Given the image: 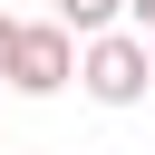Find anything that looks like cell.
I'll list each match as a JSON object with an SVG mask.
<instances>
[{
  "label": "cell",
  "mask_w": 155,
  "mask_h": 155,
  "mask_svg": "<svg viewBox=\"0 0 155 155\" xmlns=\"http://www.w3.org/2000/svg\"><path fill=\"white\" fill-rule=\"evenodd\" d=\"M10 39H19V19H10V10H0V68H10Z\"/></svg>",
  "instance_id": "5b68a950"
},
{
  "label": "cell",
  "mask_w": 155,
  "mask_h": 155,
  "mask_svg": "<svg viewBox=\"0 0 155 155\" xmlns=\"http://www.w3.org/2000/svg\"><path fill=\"white\" fill-rule=\"evenodd\" d=\"M68 68H78V39H68L58 19H19V39H10V68H0V78H10L19 97H58V87H68Z\"/></svg>",
  "instance_id": "7a4b0ae2"
},
{
  "label": "cell",
  "mask_w": 155,
  "mask_h": 155,
  "mask_svg": "<svg viewBox=\"0 0 155 155\" xmlns=\"http://www.w3.org/2000/svg\"><path fill=\"white\" fill-rule=\"evenodd\" d=\"M58 29L87 39V29H116V0H58Z\"/></svg>",
  "instance_id": "3957f363"
},
{
  "label": "cell",
  "mask_w": 155,
  "mask_h": 155,
  "mask_svg": "<svg viewBox=\"0 0 155 155\" xmlns=\"http://www.w3.org/2000/svg\"><path fill=\"white\" fill-rule=\"evenodd\" d=\"M145 48H155V39H145Z\"/></svg>",
  "instance_id": "8992f818"
},
{
  "label": "cell",
  "mask_w": 155,
  "mask_h": 155,
  "mask_svg": "<svg viewBox=\"0 0 155 155\" xmlns=\"http://www.w3.org/2000/svg\"><path fill=\"white\" fill-rule=\"evenodd\" d=\"M116 10H126V19H136V29L155 39V0H116Z\"/></svg>",
  "instance_id": "277c9868"
},
{
  "label": "cell",
  "mask_w": 155,
  "mask_h": 155,
  "mask_svg": "<svg viewBox=\"0 0 155 155\" xmlns=\"http://www.w3.org/2000/svg\"><path fill=\"white\" fill-rule=\"evenodd\" d=\"M97 107H136L145 87H155V48H145V29H87V48H78V68H68Z\"/></svg>",
  "instance_id": "6da1fadb"
}]
</instances>
